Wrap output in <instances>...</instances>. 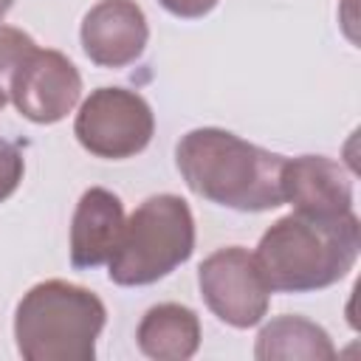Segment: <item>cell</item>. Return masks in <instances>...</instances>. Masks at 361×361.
<instances>
[{
  "instance_id": "cell-10",
  "label": "cell",
  "mask_w": 361,
  "mask_h": 361,
  "mask_svg": "<svg viewBox=\"0 0 361 361\" xmlns=\"http://www.w3.org/2000/svg\"><path fill=\"white\" fill-rule=\"evenodd\" d=\"M124 206L118 195L102 186L82 192L71 220V265L96 268L104 265L124 231Z\"/></svg>"
},
{
  "instance_id": "cell-5",
  "label": "cell",
  "mask_w": 361,
  "mask_h": 361,
  "mask_svg": "<svg viewBox=\"0 0 361 361\" xmlns=\"http://www.w3.org/2000/svg\"><path fill=\"white\" fill-rule=\"evenodd\" d=\"M155 116L147 99L127 87H96L79 107L73 135L96 158L124 161L147 149Z\"/></svg>"
},
{
  "instance_id": "cell-2",
  "label": "cell",
  "mask_w": 361,
  "mask_h": 361,
  "mask_svg": "<svg viewBox=\"0 0 361 361\" xmlns=\"http://www.w3.org/2000/svg\"><path fill=\"white\" fill-rule=\"evenodd\" d=\"M361 251L355 212L310 217L290 212L268 226L257 245V265L271 290L310 293L344 279Z\"/></svg>"
},
{
  "instance_id": "cell-17",
  "label": "cell",
  "mask_w": 361,
  "mask_h": 361,
  "mask_svg": "<svg viewBox=\"0 0 361 361\" xmlns=\"http://www.w3.org/2000/svg\"><path fill=\"white\" fill-rule=\"evenodd\" d=\"M6 99H8V93H6V90H3V87H0V110H3V107H6Z\"/></svg>"
},
{
  "instance_id": "cell-14",
  "label": "cell",
  "mask_w": 361,
  "mask_h": 361,
  "mask_svg": "<svg viewBox=\"0 0 361 361\" xmlns=\"http://www.w3.org/2000/svg\"><path fill=\"white\" fill-rule=\"evenodd\" d=\"M23 172H25V161H23L20 147L0 138V203L17 192Z\"/></svg>"
},
{
  "instance_id": "cell-4",
  "label": "cell",
  "mask_w": 361,
  "mask_h": 361,
  "mask_svg": "<svg viewBox=\"0 0 361 361\" xmlns=\"http://www.w3.org/2000/svg\"><path fill=\"white\" fill-rule=\"evenodd\" d=\"M195 251V217L183 197L152 195L135 206L107 259L110 282L121 288L152 285L183 265Z\"/></svg>"
},
{
  "instance_id": "cell-6",
  "label": "cell",
  "mask_w": 361,
  "mask_h": 361,
  "mask_svg": "<svg viewBox=\"0 0 361 361\" xmlns=\"http://www.w3.org/2000/svg\"><path fill=\"white\" fill-rule=\"evenodd\" d=\"M197 285L209 310L237 330L259 324L274 293L254 254L243 245H228L209 254L197 268Z\"/></svg>"
},
{
  "instance_id": "cell-9",
  "label": "cell",
  "mask_w": 361,
  "mask_h": 361,
  "mask_svg": "<svg viewBox=\"0 0 361 361\" xmlns=\"http://www.w3.org/2000/svg\"><path fill=\"white\" fill-rule=\"evenodd\" d=\"M282 197L299 214L338 217L353 212V178L338 161L324 155L285 158Z\"/></svg>"
},
{
  "instance_id": "cell-7",
  "label": "cell",
  "mask_w": 361,
  "mask_h": 361,
  "mask_svg": "<svg viewBox=\"0 0 361 361\" xmlns=\"http://www.w3.org/2000/svg\"><path fill=\"white\" fill-rule=\"evenodd\" d=\"M82 96V76L76 65L51 48H34L8 82V99L17 113L34 124L62 121Z\"/></svg>"
},
{
  "instance_id": "cell-12",
  "label": "cell",
  "mask_w": 361,
  "mask_h": 361,
  "mask_svg": "<svg viewBox=\"0 0 361 361\" xmlns=\"http://www.w3.org/2000/svg\"><path fill=\"white\" fill-rule=\"evenodd\" d=\"M254 355L259 361H322L336 358V347L322 324L305 316H276L259 330Z\"/></svg>"
},
{
  "instance_id": "cell-15",
  "label": "cell",
  "mask_w": 361,
  "mask_h": 361,
  "mask_svg": "<svg viewBox=\"0 0 361 361\" xmlns=\"http://www.w3.org/2000/svg\"><path fill=\"white\" fill-rule=\"evenodd\" d=\"M169 14H175V17H183V20H197V17H203V14H209L214 6H217V0H158Z\"/></svg>"
},
{
  "instance_id": "cell-13",
  "label": "cell",
  "mask_w": 361,
  "mask_h": 361,
  "mask_svg": "<svg viewBox=\"0 0 361 361\" xmlns=\"http://www.w3.org/2000/svg\"><path fill=\"white\" fill-rule=\"evenodd\" d=\"M37 48V42L14 25H0V87L8 93V82L14 71L23 65V59Z\"/></svg>"
},
{
  "instance_id": "cell-8",
  "label": "cell",
  "mask_w": 361,
  "mask_h": 361,
  "mask_svg": "<svg viewBox=\"0 0 361 361\" xmlns=\"http://www.w3.org/2000/svg\"><path fill=\"white\" fill-rule=\"evenodd\" d=\"M79 37L93 65L124 68L144 54L149 25L135 0H99L85 14Z\"/></svg>"
},
{
  "instance_id": "cell-16",
  "label": "cell",
  "mask_w": 361,
  "mask_h": 361,
  "mask_svg": "<svg viewBox=\"0 0 361 361\" xmlns=\"http://www.w3.org/2000/svg\"><path fill=\"white\" fill-rule=\"evenodd\" d=\"M11 6H14V0H0V20L8 14V8H11Z\"/></svg>"
},
{
  "instance_id": "cell-11",
  "label": "cell",
  "mask_w": 361,
  "mask_h": 361,
  "mask_svg": "<svg viewBox=\"0 0 361 361\" xmlns=\"http://www.w3.org/2000/svg\"><path fill=\"white\" fill-rule=\"evenodd\" d=\"M135 341L147 358L186 361L200 347V319L186 305L161 302L141 316Z\"/></svg>"
},
{
  "instance_id": "cell-1",
  "label": "cell",
  "mask_w": 361,
  "mask_h": 361,
  "mask_svg": "<svg viewBox=\"0 0 361 361\" xmlns=\"http://www.w3.org/2000/svg\"><path fill=\"white\" fill-rule=\"evenodd\" d=\"M178 172L186 186L217 206L237 212H268L285 203V155L262 149L228 130L197 127L175 147Z\"/></svg>"
},
{
  "instance_id": "cell-3",
  "label": "cell",
  "mask_w": 361,
  "mask_h": 361,
  "mask_svg": "<svg viewBox=\"0 0 361 361\" xmlns=\"http://www.w3.org/2000/svg\"><path fill=\"white\" fill-rule=\"evenodd\" d=\"M104 322V302L93 290L65 279H45L17 302V353L25 361H93Z\"/></svg>"
}]
</instances>
